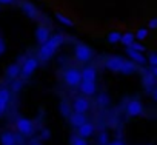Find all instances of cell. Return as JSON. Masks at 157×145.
I'll return each mask as SVG.
<instances>
[{"instance_id": "6da1fadb", "label": "cell", "mask_w": 157, "mask_h": 145, "mask_svg": "<svg viewBox=\"0 0 157 145\" xmlns=\"http://www.w3.org/2000/svg\"><path fill=\"white\" fill-rule=\"evenodd\" d=\"M63 43V36L62 34H56V36H51L48 42L42 43L40 45V49H39V57L42 60H49L56 51L60 48V45Z\"/></svg>"}, {"instance_id": "7a4b0ae2", "label": "cell", "mask_w": 157, "mask_h": 145, "mask_svg": "<svg viewBox=\"0 0 157 145\" xmlns=\"http://www.w3.org/2000/svg\"><path fill=\"white\" fill-rule=\"evenodd\" d=\"M63 79H65V82H66V85L68 87H80V84H82V71H78V69H75V68H69V69H66L65 71V76H63Z\"/></svg>"}, {"instance_id": "3957f363", "label": "cell", "mask_w": 157, "mask_h": 145, "mask_svg": "<svg viewBox=\"0 0 157 145\" xmlns=\"http://www.w3.org/2000/svg\"><path fill=\"white\" fill-rule=\"evenodd\" d=\"M74 56H75L77 60H80V62H88L93 57V49L88 45H85V43H77L75 49H74Z\"/></svg>"}, {"instance_id": "277c9868", "label": "cell", "mask_w": 157, "mask_h": 145, "mask_svg": "<svg viewBox=\"0 0 157 145\" xmlns=\"http://www.w3.org/2000/svg\"><path fill=\"white\" fill-rule=\"evenodd\" d=\"M16 128L22 136H31L34 133V123H33V120H29L26 117H19L16 120Z\"/></svg>"}, {"instance_id": "5b68a950", "label": "cell", "mask_w": 157, "mask_h": 145, "mask_svg": "<svg viewBox=\"0 0 157 145\" xmlns=\"http://www.w3.org/2000/svg\"><path fill=\"white\" fill-rule=\"evenodd\" d=\"M37 68H39V60L36 57H28L22 65V77H29Z\"/></svg>"}, {"instance_id": "8992f818", "label": "cell", "mask_w": 157, "mask_h": 145, "mask_svg": "<svg viewBox=\"0 0 157 145\" xmlns=\"http://www.w3.org/2000/svg\"><path fill=\"white\" fill-rule=\"evenodd\" d=\"M126 113H128V116H131V117L140 116V114L143 113V105H142V102L137 100V99L129 100V102L126 104Z\"/></svg>"}, {"instance_id": "52a82bcc", "label": "cell", "mask_w": 157, "mask_h": 145, "mask_svg": "<svg viewBox=\"0 0 157 145\" xmlns=\"http://www.w3.org/2000/svg\"><path fill=\"white\" fill-rule=\"evenodd\" d=\"M123 62H125V59H122V57H119V56H113V57H109V59L106 60L105 66H106L109 71H113V72H120Z\"/></svg>"}, {"instance_id": "ba28073f", "label": "cell", "mask_w": 157, "mask_h": 145, "mask_svg": "<svg viewBox=\"0 0 157 145\" xmlns=\"http://www.w3.org/2000/svg\"><path fill=\"white\" fill-rule=\"evenodd\" d=\"M10 100H11V91L8 88H0V116L6 111Z\"/></svg>"}, {"instance_id": "9c48e42d", "label": "cell", "mask_w": 157, "mask_h": 145, "mask_svg": "<svg viewBox=\"0 0 157 145\" xmlns=\"http://www.w3.org/2000/svg\"><path fill=\"white\" fill-rule=\"evenodd\" d=\"M20 8H22V11L25 13V16H28L29 19H37V17H39V10L36 8V5H34V3L28 2V0L22 2Z\"/></svg>"}, {"instance_id": "30bf717a", "label": "cell", "mask_w": 157, "mask_h": 145, "mask_svg": "<svg viewBox=\"0 0 157 145\" xmlns=\"http://www.w3.org/2000/svg\"><path fill=\"white\" fill-rule=\"evenodd\" d=\"M49 37H51V34H49V28H48V26L40 25V26L36 28V40H37L40 45L45 43V42H48Z\"/></svg>"}, {"instance_id": "8fae6325", "label": "cell", "mask_w": 157, "mask_h": 145, "mask_svg": "<svg viewBox=\"0 0 157 145\" xmlns=\"http://www.w3.org/2000/svg\"><path fill=\"white\" fill-rule=\"evenodd\" d=\"M72 110L77 113H86L90 110V102L85 97H77L72 104Z\"/></svg>"}, {"instance_id": "7c38bea8", "label": "cell", "mask_w": 157, "mask_h": 145, "mask_svg": "<svg viewBox=\"0 0 157 145\" xmlns=\"http://www.w3.org/2000/svg\"><path fill=\"white\" fill-rule=\"evenodd\" d=\"M85 122H86V116H85V113H77V111L71 113V116H69V123H71L72 127L78 128L80 125H83Z\"/></svg>"}, {"instance_id": "4fadbf2b", "label": "cell", "mask_w": 157, "mask_h": 145, "mask_svg": "<svg viewBox=\"0 0 157 145\" xmlns=\"http://www.w3.org/2000/svg\"><path fill=\"white\" fill-rule=\"evenodd\" d=\"M20 74H22V66L19 63H11L6 68V77L11 79V80H16Z\"/></svg>"}, {"instance_id": "5bb4252c", "label": "cell", "mask_w": 157, "mask_h": 145, "mask_svg": "<svg viewBox=\"0 0 157 145\" xmlns=\"http://www.w3.org/2000/svg\"><path fill=\"white\" fill-rule=\"evenodd\" d=\"M96 90H97V87H96L94 82H91V80H82V84H80V91H82L85 96H94Z\"/></svg>"}, {"instance_id": "9a60e30c", "label": "cell", "mask_w": 157, "mask_h": 145, "mask_svg": "<svg viewBox=\"0 0 157 145\" xmlns=\"http://www.w3.org/2000/svg\"><path fill=\"white\" fill-rule=\"evenodd\" d=\"M126 54L129 56V59H131L132 62H136V63H139V65H143V63L146 62V59L143 57V54H142V51H137V49H132V48H128V51H126Z\"/></svg>"}, {"instance_id": "2e32d148", "label": "cell", "mask_w": 157, "mask_h": 145, "mask_svg": "<svg viewBox=\"0 0 157 145\" xmlns=\"http://www.w3.org/2000/svg\"><path fill=\"white\" fill-rule=\"evenodd\" d=\"M94 134V125L90 123V122H85L83 125L78 127V136H82V137H90Z\"/></svg>"}, {"instance_id": "e0dca14e", "label": "cell", "mask_w": 157, "mask_h": 145, "mask_svg": "<svg viewBox=\"0 0 157 145\" xmlns=\"http://www.w3.org/2000/svg\"><path fill=\"white\" fill-rule=\"evenodd\" d=\"M155 76L152 74V72H145L143 74V87H145V90H154V87H155Z\"/></svg>"}, {"instance_id": "ac0fdd59", "label": "cell", "mask_w": 157, "mask_h": 145, "mask_svg": "<svg viewBox=\"0 0 157 145\" xmlns=\"http://www.w3.org/2000/svg\"><path fill=\"white\" fill-rule=\"evenodd\" d=\"M16 142H17V137L11 131H5L2 136H0V143L2 145H16Z\"/></svg>"}, {"instance_id": "d6986e66", "label": "cell", "mask_w": 157, "mask_h": 145, "mask_svg": "<svg viewBox=\"0 0 157 145\" xmlns=\"http://www.w3.org/2000/svg\"><path fill=\"white\" fill-rule=\"evenodd\" d=\"M136 71H137L136 62H132V60H125L123 65H122V69H120L122 74H132V72H136Z\"/></svg>"}, {"instance_id": "ffe728a7", "label": "cell", "mask_w": 157, "mask_h": 145, "mask_svg": "<svg viewBox=\"0 0 157 145\" xmlns=\"http://www.w3.org/2000/svg\"><path fill=\"white\" fill-rule=\"evenodd\" d=\"M96 77H97V72H96L94 68H83V69H82V79H83V80H91V82H94Z\"/></svg>"}, {"instance_id": "44dd1931", "label": "cell", "mask_w": 157, "mask_h": 145, "mask_svg": "<svg viewBox=\"0 0 157 145\" xmlns=\"http://www.w3.org/2000/svg\"><path fill=\"white\" fill-rule=\"evenodd\" d=\"M134 39H136V36H134L132 33H125V34H122V40H120V43H122L123 46H128V48H129V46L136 42Z\"/></svg>"}, {"instance_id": "7402d4cb", "label": "cell", "mask_w": 157, "mask_h": 145, "mask_svg": "<svg viewBox=\"0 0 157 145\" xmlns=\"http://www.w3.org/2000/svg\"><path fill=\"white\" fill-rule=\"evenodd\" d=\"M97 104H99V107H102V108L108 107V105H109V96L105 94V93L99 94V96H97Z\"/></svg>"}, {"instance_id": "603a6c76", "label": "cell", "mask_w": 157, "mask_h": 145, "mask_svg": "<svg viewBox=\"0 0 157 145\" xmlns=\"http://www.w3.org/2000/svg\"><path fill=\"white\" fill-rule=\"evenodd\" d=\"M56 19H57L62 25H65V26H72V25H74L71 19H68L66 16H63V14H60V13H57V14H56Z\"/></svg>"}, {"instance_id": "cb8c5ba5", "label": "cell", "mask_w": 157, "mask_h": 145, "mask_svg": "<svg viewBox=\"0 0 157 145\" xmlns=\"http://www.w3.org/2000/svg\"><path fill=\"white\" fill-rule=\"evenodd\" d=\"M120 40H122V34H120V33L113 31V33L108 34V42H109V43H119Z\"/></svg>"}, {"instance_id": "d4e9b609", "label": "cell", "mask_w": 157, "mask_h": 145, "mask_svg": "<svg viewBox=\"0 0 157 145\" xmlns=\"http://www.w3.org/2000/svg\"><path fill=\"white\" fill-rule=\"evenodd\" d=\"M71 145H88V142H86V137L74 136V137H71Z\"/></svg>"}, {"instance_id": "484cf974", "label": "cell", "mask_w": 157, "mask_h": 145, "mask_svg": "<svg viewBox=\"0 0 157 145\" xmlns=\"http://www.w3.org/2000/svg\"><path fill=\"white\" fill-rule=\"evenodd\" d=\"M148 34H149V33H148L146 28H140V29L136 33V39H137V40H145V39L148 37Z\"/></svg>"}, {"instance_id": "4316f807", "label": "cell", "mask_w": 157, "mask_h": 145, "mask_svg": "<svg viewBox=\"0 0 157 145\" xmlns=\"http://www.w3.org/2000/svg\"><path fill=\"white\" fill-rule=\"evenodd\" d=\"M60 111L63 116H71V108L66 102H60Z\"/></svg>"}, {"instance_id": "83f0119b", "label": "cell", "mask_w": 157, "mask_h": 145, "mask_svg": "<svg viewBox=\"0 0 157 145\" xmlns=\"http://www.w3.org/2000/svg\"><path fill=\"white\" fill-rule=\"evenodd\" d=\"M99 143H100V145H108V143H109V137H108V134H106L105 131H102V133L99 134Z\"/></svg>"}, {"instance_id": "f1b7e54d", "label": "cell", "mask_w": 157, "mask_h": 145, "mask_svg": "<svg viewBox=\"0 0 157 145\" xmlns=\"http://www.w3.org/2000/svg\"><path fill=\"white\" fill-rule=\"evenodd\" d=\"M40 137H42L43 140L49 139V137H51V131H49L48 128H43V130H42V133H40Z\"/></svg>"}, {"instance_id": "f546056e", "label": "cell", "mask_w": 157, "mask_h": 145, "mask_svg": "<svg viewBox=\"0 0 157 145\" xmlns=\"http://www.w3.org/2000/svg\"><path fill=\"white\" fill-rule=\"evenodd\" d=\"M6 51V43H5V40H3V37H0V57L3 56V53Z\"/></svg>"}, {"instance_id": "4dcf8cb0", "label": "cell", "mask_w": 157, "mask_h": 145, "mask_svg": "<svg viewBox=\"0 0 157 145\" xmlns=\"http://www.w3.org/2000/svg\"><path fill=\"white\" fill-rule=\"evenodd\" d=\"M129 48H132V49H137V51H142V53L145 51V46H142V45H140L139 42H134V43H132V45H131Z\"/></svg>"}, {"instance_id": "1f68e13d", "label": "cell", "mask_w": 157, "mask_h": 145, "mask_svg": "<svg viewBox=\"0 0 157 145\" xmlns=\"http://www.w3.org/2000/svg\"><path fill=\"white\" fill-rule=\"evenodd\" d=\"M22 85H23V82H20V80L13 82V91H19V90L22 88Z\"/></svg>"}, {"instance_id": "d6a6232c", "label": "cell", "mask_w": 157, "mask_h": 145, "mask_svg": "<svg viewBox=\"0 0 157 145\" xmlns=\"http://www.w3.org/2000/svg\"><path fill=\"white\" fill-rule=\"evenodd\" d=\"M148 26H149L151 29H157V17L151 19V20H149V23H148Z\"/></svg>"}, {"instance_id": "836d02e7", "label": "cell", "mask_w": 157, "mask_h": 145, "mask_svg": "<svg viewBox=\"0 0 157 145\" xmlns=\"http://www.w3.org/2000/svg\"><path fill=\"white\" fill-rule=\"evenodd\" d=\"M149 63H151V66H157V54L149 56Z\"/></svg>"}, {"instance_id": "e575fe53", "label": "cell", "mask_w": 157, "mask_h": 145, "mask_svg": "<svg viewBox=\"0 0 157 145\" xmlns=\"http://www.w3.org/2000/svg\"><path fill=\"white\" fill-rule=\"evenodd\" d=\"M14 0H0V5H13Z\"/></svg>"}, {"instance_id": "d590c367", "label": "cell", "mask_w": 157, "mask_h": 145, "mask_svg": "<svg viewBox=\"0 0 157 145\" xmlns=\"http://www.w3.org/2000/svg\"><path fill=\"white\" fill-rule=\"evenodd\" d=\"M152 99L157 102V85L154 87V90H152Z\"/></svg>"}, {"instance_id": "8d00e7d4", "label": "cell", "mask_w": 157, "mask_h": 145, "mask_svg": "<svg viewBox=\"0 0 157 145\" xmlns=\"http://www.w3.org/2000/svg\"><path fill=\"white\" fill-rule=\"evenodd\" d=\"M108 145H125L122 140H113V142H109Z\"/></svg>"}, {"instance_id": "74e56055", "label": "cell", "mask_w": 157, "mask_h": 145, "mask_svg": "<svg viewBox=\"0 0 157 145\" xmlns=\"http://www.w3.org/2000/svg\"><path fill=\"white\" fill-rule=\"evenodd\" d=\"M151 72H152V74L157 77V66H152V68H151Z\"/></svg>"}, {"instance_id": "f35d334b", "label": "cell", "mask_w": 157, "mask_h": 145, "mask_svg": "<svg viewBox=\"0 0 157 145\" xmlns=\"http://www.w3.org/2000/svg\"><path fill=\"white\" fill-rule=\"evenodd\" d=\"M31 145H42V143H40L39 140H33V142H31Z\"/></svg>"}, {"instance_id": "ab89813d", "label": "cell", "mask_w": 157, "mask_h": 145, "mask_svg": "<svg viewBox=\"0 0 157 145\" xmlns=\"http://www.w3.org/2000/svg\"><path fill=\"white\" fill-rule=\"evenodd\" d=\"M16 145H17V143H16Z\"/></svg>"}]
</instances>
